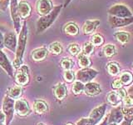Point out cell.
<instances>
[{
  "label": "cell",
  "mask_w": 133,
  "mask_h": 125,
  "mask_svg": "<svg viewBox=\"0 0 133 125\" xmlns=\"http://www.w3.org/2000/svg\"><path fill=\"white\" fill-rule=\"evenodd\" d=\"M27 40H28V28H27L26 22H24L23 26L19 33L18 46H17V49H16V58L14 62V67L15 68H19L22 66Z\"/></svg>",
  "instance_id": "obj_1"
},
{
  "label": "cell",
  "mask_w": 133,
  "mask_h": 125,
  "mask_svg": "<svg viewBox=\"0 0 133 125\" xmlns=\"http://www.w3.org/2000/svg\"><path fill=\"white\" fill-rule=\"evenodd\" d=\"M62 8V5H58L55 8H53V9L48 14L41 17L37 23V33H43L48 28L51 26L54 21L56 20V18H57L58 14H60Z\"/></svg>",
  "instance_id": "obj_2"
},
{
  "label": "cell",
  "mask_w": 133,
  "mask_h": 125,
  "mask_svg": "<svg viewBox=\"0 0 133 125\" xmlns=\"http://www.w3.org/2000/svg\"><path fill=\"white\" fill-rule=\"evenodd\" d=\"M14 103L15 100L10 98L9 97H5L3 99V112L5 114L6 125H10L11 122L14 119Z\"/></svg>",
  "instance_id": "obj_3"
},
{
  "label": "cell",
  "mask_w": 133,
  "mask_h": 125,
  "mask_svg": "<svg viewBox=\"0 0 133 125\" xmlns=\"http://www.w3.org/2000/svg\"><path fill=\"white\" fill-rule=\"evenodd\" d=\"M108 14L111 16L117 17V18H131L132 12L124 4H115L111 7L108 10Z\"/></svg>",
  "instance_id": "obj_4"
},
{
  "label": "cell",
  "mask_w": 133,
  "mask_h": 125,
  "mask_svg": "<svg viewBox=\"0 0 133 125\" xmlns=\"http://www.w3.org/2000/svg\"><path fill=\"white\" fill-rule=\"evenodd\" d=\"M30 77H29V68L26 65H22L19 68H18V72L15 74V81L17 84L19 86H25L27 85Z\"/></svg>",
  "instance_id": "obj_5"
},
{
  "label": "cell",
  "mask_w": 133,
  "mask_h": 125,
  "mask_svg": "<svg viewBox=\"0 0 133 125\" xmlns=\"http://www.w3.org/2000/svg\"><path fill=\"white\" fill-rule=\"evenodd\" d=\"M98 74L97 71L92 68H82L79 70L76 73V78L77 81H80L83 83H90L92 79Z\"/></svg>",
  "instance_id": "obj_6"
},
{
  "label": "cell",
  "mask_w": 133,
  "mask_h": 125,
  "mask_svg": "<svg viewBox=\"0 0 133 125\" xmlns=\"http://www.w3.org/2000/svg\"><path fill=\"white\" fill-rule=\"evenodd\" d=\"M16 114L20 117H27L31 114V108L28 103L23 98L17 99L14 103Z\"/></svg>",
  "instance_id": "obj_7"
},
{
  "label": "cell",
  "mask_w": 133,
  "mask_h": 125,
  "mask_svg": "<svg viewBox=\"0 0 133 125\" xmlns=\"http://www.w3.org/2000/svg\"><path fill=\"white\" fill-rule=\"evenodd\" d=\"M18 0H11L10 1V11L11 16L14 23V26L15 28L16 33H20L21 31V24H20V17L18 10Z\"/></svg>",
  "instance_id": "obj_8"
},
{
  "label": "cell",
  "mask_w": 133,
  "mask_h": 125,
  "mask_svg": "<svg viewBox=\"0 0 133 125\" xmlns=\"http://www.w3.org/2000/svg\"><path fill=\"white\" fill-rule=\"evenodd\" d=\"M108 22L110 23V26L111 28H121L124 26H127V25L133 23V17L131 18H117V17L114 16H109L108 18Z\"/></svg>",
  "instance_id": "obj_9"
},
{
  "label": "cell",
  "mask_w": 133,
  "mask_h": 125,
  "mask_svg": "<svg viewBox=\"0 0 133 125\" xmlns=\"http://www.w3.org/2000/svg\"><path fill=\"white\" fill-rule=\"evenodd\" d=\"M53 9L52 3L51 0H38L37 3V11L42 15H47Z\"/></svg>",
  "instance_id": "obj_10"
},
{
  "label": "cell",
  "mask_w": 133,
  "mask_h": 125,
  "mask_svg": "<svg viewBox=\"0 0 133 125\" xmlns=\"http://www.w3.org/2000/svg\"><path fill=\"white\" fill-rule=\"evenodd\" d=\"M4 46L11 50L12 52H15V49L18 46V42H17V37L16 33H6L4 36Z\"/></svg>",
  "instance_id": "obj_11"
},
{
  "label": "cell",
  "mask_w": 133,
  "mask_h": 125,
  "mask_svg": "<svg viewBox=\"0 0 133 125\" xmlns=\"http://www.w3.org/2000/svg\"><path fill=\"white\" fill-rule=\"evenodd\" d=\"M18 10L20 18L26 19L31 15L32 12V8L31 5L26 1H21L18 4Z\"/></svg>",
  "instance_id": "obj_12"
},
{
  "label": "cell",
  "mask_w": 133,
  "mask_h": 125,
  "mask_svg": "<svg viewBox=\"0 0 133 125\" xmlns=\"http://www.w3.org/2000/svg\"><path fill=\"white\" fill-rule=\"evenodd\" d=\"M106 108H107L106 104H102V105L95 108L91 112L89 118L94 120V122L97 124L99 121L103 118V116L105 114V112H106Z\"/></svg>",
  "instance_id": "obj_13"
},
{
  "label": "cell",
  "mask_w": 133,
  "mask_h": 125,
  "mask_svg": "<svg viewBox=\"0 0 133 125\" xmlns=\"http://www.w3.org/2000/svg\"><path fill=\"white\" fill-rule=\"evenodd\" d=\"M54 96L58 100H63L68 95L66 87L63 83H58L53 87Z\"/></svg>",
  "instance_id": "obj_14"
},
{
  "label": "cell",
  "mask_w": 133,
  "mask_h": 125,
  "mask_svg": "<svg viewBox=\"0 0 133 125\" xmlns=\"http://www.w3.org/2000/svg\"><path fill=\"white\" fill-rule=\"evenodd\" d=\"M0 66L6 71V73L10 77H14V68H12L9 60L8 59L7 56L2 52V50H0Z\"/></svg>",
  "instance_id": "obj_15"
},
{
  "label": "cell",
  "mask_w": 133,
  "mask_h": 125,
  "mask_svg": "<svg viewBox=\"0 0 133 125\" xmlns=\"http://www.w3.org/2000/svg\"><path fill=\"white\" fill-rule=\"evenodd\" d=\"M84 92L88 96H96L101 93V87L97 83H87L85 84Z\"/></svg>",
  "instance_id": "obj_16"
},
{
  "label": "cell",
  "mask_w": 133,
  "mask_h": 125,
  "mask_svg": "<svg viewBox=\"0 0 133 125\" xmlns=\"http://www.w3.org/2000/svg\"><path fill=\"white\" fill-rule=\"evenodd\" d=\"M23 89L21 86H18V85H14L9 88L7 91L8 97H9L10 98L14 100L19 99L21 96L23 95Z\"/></svg>",
  "instance_id": "obj_17"
},
{
  "label": "cell",
  "mask_w": 133,
  "mask_h": 125,
  "mask_svg": "<svg viewBox=\"0 0 133 125\" xmlns=\"http://www.w3.org/2000/svg\"><path fill=\"white\" fill-rule=\"evenodd\" d=\"M123 113L121 109V108H116L112 109L109 118H108V122L109 123H119L120 122H122L123 119Z\"/></svg>",
  "instance_id": "obj_18"
},
{
  "label": "cell",
  "mask_w": 133,
  "mask_h": 125,
  "mask_svg": "<svg viewBox=\"0 0 133 125\" xmlns=\"http://www.w3.org/2000/svg\"><path fill=\"white\" fill-rule=\"evenodd\" d=\"M48 51L46 48H37L32 52L31 56L34 61H42L45 59L46 57L48 56Z\"/></svg>",
  "instance_id": "obj_19"
},
{
  "label": "cell",
  "mask_w": 133,
  "mask_h": 125,
  "mask_svg": "<svg viewBox=\"0 0 133 125\" xmlns=\"http://www.w3.org/2000/svg\"><path fill=\"white\" fill-rule=\"evenodd\" d=\"M100 24L99 20H87L85 22L84 25L82 27L83 33L85 34H90V33H93L96 28L98 27Z\"/></svg>",
  "instance_id": "obj_20"
},
{
  "label": "cell",
  "mask_w": 133,
  "mask_h": 125,
  "mask_svg": "<svg viewBox=\"0 0 133 125\" xmlns=\"http://www.w3.org/2000/svg\"><path fill=\"white\" fill-rule=\"evenodd\" d=\"M33 110L37 114H43L48 111V106L43 100H36L33 103Z\"/></svg>",
  "instance_id": "obj_21"
},
{
  "label": "cell",
  "mask_w": 133,
  "mask_h": 125,
  "mask_svg": "<svg viewBox=\"0 0 133 125\" xmlns=\"http://www.w3.org/2000/svg\"><path fill=\"white\" fill-rule=\"evenodd\" d=\"M122 98H121V96L119 95L118 92L116 91H112L111 93H108L107 95V102L109 104L112 106H117L119 103L122 101Z\"/></svg>",
  "instance_id": "obj_22"
},
{
  "label": "cell",
  "mask_w": 133,
  "mask_h": 125,
  "mask_svg": "<svg viewBox=\"0 0 133 125\" xmlns=\"http://www.w3.org/2000/svg\"><path fill=\"white\" fill-rule=\"evenodd\" d=\"M63 31L65 33L68 35H77L79 33V28L77 27V25L74 23H68V24L65 25V27L63 28Z\"/></svg>",
  "instance_id": "obj_23"
},
{
  "label": "cell",
  "mask_w": 133,
  "mask_h": 125,
  "mask_svg": "<svg viewBox=\"0 0 133 125\" xmlns=\"http://www.w3.org/2000/svg\"><path fill=\"white\" fill-rule=\"evenodd\" d=\"M114 37L116 38V39L119 41L121 43H127L129 42L131 39V35L130 33H128L127 32H122V31H120V32H116L114 33Z\"/></svg>",
  "instance_id": "obj_24"
},
{
  "label": "cell",
  "mask_w": 133,
  "mask_h": 125,
  "mask_svg": "<svg viewBox=\"0 0 133 125\" xmlns=\"http://www.w3.org/2000/svg\"><path fill=\"white\" fill-rule=\"evenodd\" d=\"M107 69L108 71V73H109L112 76H116V75L119 74L120 71H121V68L118 64H116V63H109V64H107Z\"/></svg>",
  "instance_id": "obj_25"
},
{
  "label": "cell",
  "mask_w": 133,
  "mask_h": 125,
  "mask_svg": "<svg viewBox=\"0 0 133 125\" xmlns=\"http://www.w3.org/2000/svg\"><path fill=\"white\" fill-rule=\"evenodd\" d=\"M120 80L123 85H130L133 81V75L130 72H124L121 75Z\"/></svg>",
  "instance_id": "obj_26"
},
{
  "label": "cell",
  "mask_w": 133,
  "mask_h": 125,
  "mask_svg": "<svg viewBox=\"0 0 133 125\" xmlns=\"http://www.w3.org/2000/svg\"><path fill=\"white\" fill-rule=\"evenodd\" d=\"M103 53L107 58H111L116 53V48L113 44H107L103 48Z\"/></svg>",
  "instance_id": "obj_27"
},
{
  "label": "cell",
  "mask_w": 133,
  "mask_h": 125,
  "mask_svg": "<svg viewBox=\"0 0 133 125\" xmlns=\"http://www.w3.org/2000/svg\"><path fill=\"white\" fill-rule=\"evenodd\" d=\"M78 64L79 66L82 68H87V67H89L91 64V60L89 59V58L84 55V54H80L78 56Z\"/></svg>",
  "instance_id": "obj_28"
},
{
  "label": "cell",
  "mask_w": 133,
  "mask_h": 125,
  "mask_svg": "<svg viewBox=\"0 0 133 125\" xmlns=\"http://www.w3.org/2000/svg\"><path fill=\"white\" fill-rule=\"evenodd\" d=\"M48 49L52 54H55V55H58L62 53V46L58 42H55V43L50 44Z\"/></svg>",
  "instance_id": "obj_29"
},
{
  "label": "cell",
  "mask_w": 133,
  "mask_h": 125,
  "mask_svg": "<svg viewBox=\"0 0 133 125\" xmlns=\"http://www.w3.org/2000/svg\"><path fill=\"white\" fill-rule=\"evenodd\" d=\"M84 83L80 82V81H77L73 83L72 85V92L74 94L78 95V94H81L83 91H84Z\"/></svg>",
  "instance_id": "obj_30"
},
{
  "label": "cell",
  "mask_w": 133,
  "mask_h": 125,
  "mask_svg": "<svg viewBox=\"0 0 133 125\" xmlns=\"http://www.w3.org/2000/svg\"><path fill=\"white\" fill-rule=\"evenodd\" d=\"M60 65L65 70H71L73 67V61L68 58H62L60 62Z\"/></svg>",
  "instance_id": "obj_31"
},
{
  "label": "cell",
  "mask_w": 133,
  "mask_h": 125,
  "mask_svg": "<svg viewBox=\"0 0 133 125\" xmlns=\"http://www.w3.org/2000/svg\"><path fill=\"white\" fill-rule=\"evenodd\" d=\"M94 51V45L91 43V42H87V43L83 45L82 48V54L86 56L91 55Z\"/></svg>",
  "instance_id": "obj_32"
},
{
  "label": "cell",
  "mask_w": 133,
  "mask_h": 125,
  "mask_svg": "<svg viewBox=\"0 0 133 125\" xmlns=\"http://www.w3.org/2000/svg\"><path fill=\"white\" fill-rule=\"evenodd\" d=\"M68 50L72 55L76 56V55H77V54H79V53H80L81 48L77 43H72L68 46Z\"/></svg>",
  "instance_id": "obj_33"
},
{
  "label": "cell",
  "mask_w": 133,
  "mask_h": 125,
  "mask_svg": "<svg viewBox=\"0 0 133 125\" xmlns=\"http://www.w3.org/2000/svg\"><path fill=\"white\" fill-rule=\"evenodd\" d=\"M122 113L126 120L130 121V122H131L133 120V108H123Z\"/></svg>",
  "instance_id": "obj_34"
},
{
  "label": "cell",
  "mask_w": 133,
  "mask_h": 125,
  "mask_svg": "<svg viewBox=\"0 0 133 125\" xmlns=\"http://www.w3.org/2000/svg\"><path fill=\"white\" fill-rule=\"evenodd\" d=\"M63 77H64L65 81L68 83H72L75 79L74 73L72 70H65V72L63 73Z\"/></svg>",
  "instance_id": "obj_35"
},
{
  "label": "cell",
  "mask_w": 133,
  "mask_h": 125,
  "mask_svg": "<svg viewBox=\"0 0 133 125\" xmlns=\"http://www.w3.org/2000/svg\"><path fill=\"white\" fill-rule=\"evenodd\" d=\"M103 38L100 35V34H94L92 37H91V43L93 45H97V46H100L103 43Z\"/></svg>",
  "instance_id": "obj_36"
},
{
  "label": "cell",
  "mask_w": 133,
  "mask_h": 125,
  "mask_svg": "<svg viewBox=\"0 0 133 125\" xmlns=\"http://www.w3.org/2000/svg\"><path fill=\"white\" fill-rule=\"evenodd\" d=\"M76 125H96V123L91 118H82L77 121Z\"/></svg>",
  "instance_id": "obj_37"
},
{
  "label": "cell",
  "mask_w": 133,
  "mask_h": 125,
  "mask_svg": "<svg viewBox=\"0 0 133 125\" xmlns=\"http://www.w3.org/2000/svg\"><path fill=\"white\" fill-rule=\"evenodd\" d=\"M123 108H133V98L131 95H127L123 99Z\"/></svg>",
  "instance_id": "obj_38"
},
{
  "label": "cell",
  "mask_w": 133,
  "mask_h": 125,
  "mask_svg": "<svg viewBox=\"0 0 133 125\" xmlns=\"http://www.w3.org/2000/svg\"><path fill=\"white\" fill-rule=\"evenodd\" d=\"M9 1L10 0H0V10L2 12H4L7 9Z\"/></svg>",
  "instance_id": "obj_39"
},
{
  "label": "cell",
  "mask_w": 133,
  "mask_h": 125,
  "mask_svg": "<svg viewBox=\"0 0 133 125\" xmlns=\"http://www.w3.org/2000/svg\"><path fill=\"white\" fill-rule=\"evenodd\" d=\"M122 83L121 82L120 79H115V80L112 82V88L115 89H122Z\"/></svg>",
  "instance_id": "obj_40"
},
{
  "label": "cell",
  "mask_w": 133,
  "mask_h": 125,
  "mask_svg": "<svg viewBox=\"0 0 133 125\" xmlns=\"http://www.w3.org/2000/svg\"><path fill=\"white\" fill-rule=\"evenodd\" d=\"M117 92H118V93L119 95L121 96V98H122V99H124L127 96V91L123 89H117Z\"/></svg>",
  "instance_id": "obj_41"
},
{
  "label": "cell",
  "mask_w": 133,
  "mask_h": 125,
  "mask_svg": "<svg viewBox=\"0 0 133 125\" xmlns=\"http://www.w3.org/2000/svg\"><path fill=\"white\" fill-rule=\"evenodd\" d=\"M4 47V37L2 33H0V50H2Z\"/></svg>",
  "instance_id": "obj_42"
},
{
  "label": "cell",
  "mask_w": 133,
  "mask_h": 125,
  "mask_svg": "<svg viewBox=\"0 0 133 125\" xmlns=\"http://www.w3.org/2000/svg\"><path fill=\"white\" fill-rule=\"evenodd\" d=\"M6 121V117H5V114H3V112L0 111V123H3L4 122Z\"/></svg>",
  "instance_id": "obj_43"
},
{
  "label": "cell",
  "mask_w": 133,
  "mask_h": 125,
  "mask_svg": "<svg viewBox=\"0 0 133 125\" xmlns=\"http://www.w3.org/2000/svg\"><path fill=\"white\" fill-rule=\"evenodd\" d=\"M121 125H131V122L127 120H124L123 122H122V124Z\"/></svg>",
  "instance_id": "obj_44"
},
{
  "label": "cell",
  "mask_w": 133,
  "mask_h": 125,
  "mask_svg": "<svg viewBox=\"0 0 133 125\" xmlns=\"http://www.w3.org/2000/svg\"><path fill=\"white\" fill-rule=\"evenodd\" d=\"M107 122H108V118H106L104 121H102V122L100 123V125H107Z\"/></svg>",
  "instance_id": "obj_45"
},
{
  "label": "cell",
  "mask_w": 133,
  "mask_h": 125,
  "mask_svg": "<svg viewBox=\"0 0 133 125\" xmlns=\"http://www.w3.org/2000/svg\"><path fill=\"white\" fill-rule=\"evenodd\" d=\"M72 1V0H66V2H65V4H64V7H66L68 5V3Z\"/></svg>",
  "instance_id": "obj_46"
},
{
  "label": "cell",
  "mask_w": 133,
  "mask_h": 125,
  "mask_svg": "<svg viewBox=\"0 0 133 125\" xmlns=\"http://www.w3.org/2000/svg\"><path fill=\"white\" fill-rule=\"evenodd\" d=\"M107 125H118V123H109Z\"/></svg>",
  "instance_id": "obj_47"
},
{
  "label": "cell",
  "mask_w": 133,
  "mask_h": 125,
  "mask_svg": "<svg viewBox=\"0 0 133 125\" xmlns=\"http://www.w3.org/2000/svg\"><path fill=\"white\" fill-rule=\"evenodd\" d=\"M66 125H75V124H73V123H66Z\"/></svg>",
  "instance_id": "obj_48"
},
{
  "label": "cell",
  "mask_w": 133,
  "mask_h": 125,
  "mask_svg": "<svg viewBox=\"0 0 133 125\" xmlns=\"http://www.w3.org/2000/svg\"><path fill=\"white\" fill-rule=\"evenodd\" d=\"M37 125H46V124H45V123H38Z\"/></svg>",
  "instance_id": "obj_49"
},
{
  "label": "cell",
  "mask_w": 133,
  "mask_h": 125,
  "mask_svg": "<svg viewBox=\"0 0 133 125\" xmlns=\"http://www.w3.org/2000/svg\"><path fill=\"white\" fill-rule=\"evenodd\" d=\"M0 125H4L3 123H0Z\"/></svg>",
  "instance_id": "obj_50"
}]
</instances>
